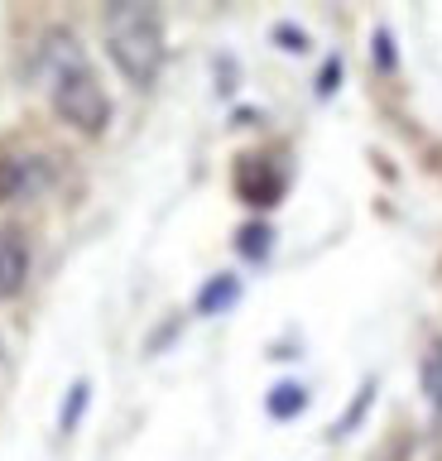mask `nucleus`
Segmentation results:
<instances>
[{
	"label": "nucleus",
	"mask_w": 442,
	"mask_h": 461,
	"mask_svg": "<svg viewBox=\"0 0 442 461\" xmlns=\"http://www.w3.org/2000/svg\"><path fill=\"white\" fill-rule=\"evenodd\" d=\"M106 53L125 82L149 86L164 68V24L149 5H111L106 10Z\"/></svg>",
	"instance_id": "nucleus-1"
},
{
	"label": "nucleus",
	"mask_w": 442,
	"mask_h": 461,
	"mask_svg": "<svg viewBox=\"0 0 442 461\" xmlns=\"http://www.w3.org/2000/svg\"><path fill=\"white\" fill-rule=\"evenodd\" d=\"M49 92H53V111H59V121H68L73 130H82V135H102V130H106L111 96H106V86L96 82V72L87 63L63 68L59 77L49 82Z\"/></svg>",
	"instance_id": "nucleus-2"
},
{
	"label": "nucleus",
	"mask_w": 442,
	"mask_h": 461,
	"mask_svg": "<svg viewBox=\"0 0 442 461\" xmlns=\"http://www.w3.org/2000/svg\"><path fill=\"white\" fill-rule=\"evenodd\" d=\"M49 183V164L44 154H10L0 164V202H24V197H39Z\"/></svg>",
	"instance_id": "nucleus-3"
},
{
	"label": "nucleus",
	"mask_w": 442,
	"mask_h": 461,
	"mask_svg": "<svg viewBox=\"0 0 442 461\" xmlns=\"http://www.w3.org/2000/svg\"><path fill=\"white\" fill-rule=\"evenodd\" d=\"M30 240H24V230L5 226L0 230V298H15L24 284H30Z\"/></svg>",
	"instance_id": "nucleus-4"
},
{
	"label": "nucleus",
	"mask_w": 442,
	"mask_h": 461,
	"mask_svg": "<svg viewBox=\"0 0 442 461\" xmlns=\"http://www.w3.org/2000/svg\"><path fill=\"white\" fill-rule=\"evenodd\" d=\"M423 399L433 413H442V341H433L423 356Z\"/></svg>",
	"instance_id": "nucleus-5"
},
{
	"label": "nucleus",
	"mask_w": 442,
	"mask_h": 461,
	"mask_svg": "<svg viewBox=\"0 0 442 461\" xmlns=\"http://www.w3.org/2000/svg\"><path fill=\"white\" fill-rule=\"evenodd\" d=\"M284 389H289V394H275V399H269V409H275V413H293L298 403H303V394H298V384H284Z\"/></svg>",
	"instance_id": "nucleus-6"
},
{
	"label": "nucleus",
	"mask_w": 442,
	"mask_h": 461,
	"mask_svg": "<svg viewBox=\"0 0 442 461\" xmlns=\"http://www.w3.org/2000/svg\"><path fill=\"white\" fill-rule=\"evenodd\" d=\"M221 298H236V284H231V279H221L217 288H212V294H203V312H212Z\"/></svg>",
	"instance_id": "nucleus-7"
}]
</instances>
